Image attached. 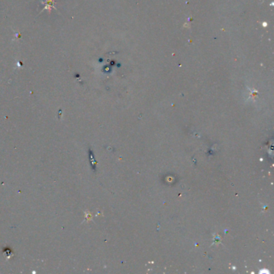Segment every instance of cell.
I'll return each mask as SVG.
<instances>
[{"label": "cell", "mask_w": 274, "mask_h": 274, "mask_svg": "<svg viewBox=\"0 0 274 274\" xmlns=\"http://www.w3.org/2000/svg\"><path fill=\"white\" fill-rule=\"evenodd\" d=\"M46 2H44L45 3H47V5H45V8L44 10H48L49 12H51V10L52 9L53 3H55V1L54 0H45ZM55 8V7H54Z\"/></svg>", "instance_id": "6da1fadb"}]
</instances>
